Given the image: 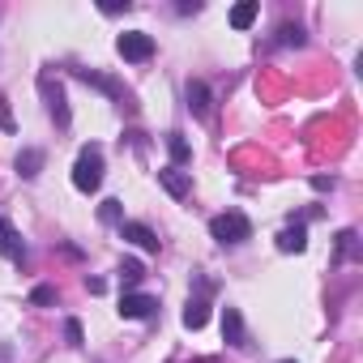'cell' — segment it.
<instances>
[{"instance_id": "20", "label": "cell", "mask_w": 363, "mask_h": 363, "mask_svg": "<svg viewBox=\"0 0 363 363\" xmlns=\"http://www.w3.org/2000/svg\"><path fill=\"white\" fill-rule=\"evenodd\" d=\"M354 252H359V235H354V231H342V235H337V261H342V257H354Z\"/></svg>"}, {"instance_id": "15", "label": "cell", "mask_w": 363, "mask_h": 363, "mask_svg": "<svg viewBox=\"0 0 363 363\" xmlns=\"http://www.w3.org/2000/svg\"><path fill=\"white\" fill-rule=\"evenodd\" d=\"M167 150H171V162H175V167L193 158V150H189V141H184V137H179V133H167Z\"/></svg>"}, {"instance_id": "18", "label": "cell", "mask_w": 363, "mask_h": 363, "mask_svg": "<svg viewBox=\"0 0 363 363\" xmlns=\"http://www.w3.org/2000/svg\"><path fill=\"white\" fill-rule=\"evenodd\" d=\"M77 77L90 82V86H99V90H107L111 99H120V86H116V82H107V77H99V73H90V69H77Z\"/></svg>"}, {"instance_id": "5", "label": "cell", "mask_w": 363, "mask_h": 363, "mask_svg": "<svg viewBox=\"0 0 363 363\" xmlns=\"http://www.w3.org/2000/svg\"><path fill=\"white\" fill-rule=\"evenodd\" d=\"M158 184L179 201V197H189V193H193V175H189V171H179V167H162V171H158Z\"/></svg>"}, {"instance_id": "16", "label": "cell", "mask_w": 363, "mask_h": 363, "mask_svg": "<svg viewBox=\"0 0 363 363\" xmlns=\"http://www.w3.org/2000/svg\"><path fill=\"white\" fill-rule=\"evenodd\" d=\"M308 43V35H303V26H278V48H303Z\"/></svg>"}, {"instance_id": "3", "label": "cell", "mask_w": 363, "mask_h": 363, "mask_svg": "<svg viewBox=\"0 0 363 363\" xmlns=\"http://www.w3.org/2000/svg\"><path fill=\"white\" fill-rule=\"evenodd\" d=\"M116 52H120L124 60L141 65V60H150V56H154V39H150L145 30H128V35H120V39H116Z\"/></svg>"}, {"instance_id": "7", "label": "cell", "mask_w": 363, "mask_h": 363, "mask_svg": "<svg viewBox=\"0 0 363 363\" xmlns=\"http://www.w3.org/2000/svg\"><path fill=\"white\" fill-rule=\"evenodd\" d=\"M0 257H9V261H26V244H22V235L13 231V223L9 218H0Z\"/></svg>"}, {"instance_id": "4", "label": "cell", "mask_w": 363, "mask_h": 363, "mask_svg": "<svg viewBox=\"0 0 363 363\" xmlns=\"http://www.w3.org/2000/svg\"><path fill=\"white\" fill-rule=\"evenodd\" d=\"M39 90H43V99H48V111H52V120L60 124V128H69V103H65V90L43 73L39 77Z\"/></svg>"}, {"instance_id": "13", "label": "cell", "mask_w": 363, "mask_h": 363, "mask_svg": "<svg viewBox=\"0 0 363 363\" xmlns=\"http://www.w3.org/2000/svg\"><path fill=\"white\" fill-rule=\"evenodd\" d=\"M210 320V303L206 299H189L184 303V329H206Z\"/></svg>"}, {"instance_id": "2", "label": "cell", "mask_w": 363, "mask_h": 363, "mask_svg": "<svg viewBox=\"0 0 363 363\" xmlns=\"http://www.w3.org/2000/svg\"><path fill=\"white\" fill-rule=\"evenodd\" d=\"M210 235L218 240V244H227V248H235V244H244V240H252V223L240 214V210H227V214H218V218H210Z\"/></svg>"}, {"instance_id": "21", "label": "cell", "mask_w": 363, "mask_h": 363, "mask_svg": "<svg viewBox=\"0 0 363 363\" xmlns=\"http://www.w3.org/2000/svg\"><path fill=\"white\" fill-rule=\"evenodd\" d=\"M30 303H39V308L43 303H56V286H35L30 291Z\"/></svg>"}, {"instance_id": "17", "label": "cell", "mask_w": 363, "mask_h": 363, "mask_svg": "<svg viewBox=\"0 0 363 363\" xmlns=\"http://www.w3.org/2000/svg\"><path fill=\"white\" fill-rule=\"evenodd\" d=\"M141 278H145V265L141 261H120V282L124 286H137Z\"/></svg>"}, {"instance_id": "24", "label": "cell", "mask_w": 363, "mask_h": 363, "mask_svg": "<svg viewBox=\"0 0 363 363\" xmlns=\"http://www.w3.org/2000/svg\"><path fill=\"white\" fill-rule=\"evenodd\" d=\"M312 189H320V193H329V189H333V179H329V175H316V179H312Z\"/></svg>"}, {"instance_id": "10", "label": "cell", "mask_w": 363, "mask_h": 363, "mask_svg": "<svg viewBox=\"0 0 363 363\" xmlns=\"http://www.w3.org/2000/svg\"><path fill=\"white\" fill-rule=\"evenodd\" d=\"M39 171H43V150L26 145V150L18 154V175H22V179H35Z\"/></svg>"}, {"instance_id": "6", "label": "cell", "mask_w": 363, "mask_h": 363, "mask_svg": "<svg viewBox=\"0 0 363 363\" xmlns=\"http://www.w3.org/2000/svg\"><path fill=\"white\" fill-rule=\"evenodd\" d=\"M154 308H158L154 295H137V291H133V295L120 299V316H124V320H145V316H154Z\"/></svg>"}, {"instance_id": "26", "label": "cell", "mask_w": 363, "mask_h": 363, "mask_svg": "<svg viewBox=\"0 0 363 363\" xmlns=\"http://www.w3.org/2000/svg\"><path fill=\"white\" fill-rule=\"evenodd\" d=\"M282 363H295V359H282Z\"/></svg>"}, {"instance_id": "14", "label": "cell", "mask_w": 363, "mask_h": 363, "mask_svg": "<svg viewBox=\"0 0 363 363\" xmlns=\"http://www.w3.org/2000/svg\"><path fill=\"white\" fill-rule=\"evenodd\" d=\"M252 22H257V0H244V5L231 9V26H235V30H248Z\"/></svg>"}, {"instance_id": "25", "label": "cell", "mask_w": 363, "mask_h": 363, "mask_svg": "<svg viewBox=\"0 0 363 363\" xmlns=\"http://www.w3.org/2000/svg\"><path fill=\"white\" fill-rule=\"evenodd\" d=\"M86 286H90V295H103L107 286H103V278H86Z\"/></svg>"}, {"instance_id": "22", "label": "cell", "mask_w": 363, "mask_h": 363, "mask_svg": "<svg viewBox=\"0 0 363 363\" xmlns=\"http://www.w3.org/2000/svg\"><path fill=\"white\" fill-rule=\"evenodd\" d=\"M65 337H69V346H82V325L77 320H65Z\"/></svg>"}, {"instance_id": "23", "label": "cell", "mask_w": 363, "mask_h": 363, "mask_svg": "<svg viewBox=\"0 0 363 363\" xmlns=\"http://www.w3.org/2000/svg\"><path fill=\"white\" fill-rule=\"evenodd\" d=\"M0 124L13 128V116H9V103H5V99H0Z\"/></svg>"}, {"instance_id": "1", "label": "cell", "mask_w": 363, "mask_h": 363, "mask_svg": "<svg viewBox=\"0 0 363 363\" xmlns=\"http://www.w3.org/2000/svg\"><path fill=\"white\" fill-rule=\"evenodd\" d=\"M99 184H103V150L86 145L73 162V189L77 193H99Z\"/></svg>"}, {"instance_id": "19", "label": "cell", "mask_w": 363, "mask_h": 363, "mask_svg": "<svg viewBox=\"0 0 363 363\" xmlns=\"http://www.w3.org/2000/svg\"><path fill=\"white\" fill-rule=\"evenodd\" d=\"M99 218H103V223H120V227H124V206H120V201H103V206H99Z\"/></svg>"}, {"instance_id": "11", "label": "cell", "mask_w": 363, "mask_h": 363, "mask_svg": "<svg viewBox=\"0 0 363 363\" xmlns=\"http://www.w3.org/2000/svg\"><path fill=\"white\" fill-rule=\"evenodd\" d=\"M308 248V231L295 223V227H286V231H278V252H303Z\"/></svg>"}, {"instance_id": "9", "label": "cell", "mask_w": 363, "mask_h": 363, "mask_svg": "<svg viewBox=\"0 0 363 363\" xmlns=\"http://www.w3.org/2000/svg\"><path fill=\"white\" fill-rule=\"evenodd\" d=\"M223 342L227 346H244V316H240V308H223Z\"/></svg>"}, {"instance_id": "12", "label": "cell", "mask_w": 363, "mask_h": 363, "mask_svg": "<svg viewBox=\"0 0 363 363\" xmlns=\"http://www.w3.org/2000/svg\"><path fill=\"white\" fill-rule=\"evenodd\" d=\"M189 111L193 116H210V86L206 82H189Z\"/></svg>"}, {"instance_id": "8", "label": "cell", "mask_w": 363, "mask_h": 363, "mask_svg": "<svg viewBox=\"0 0 363 363\" xmlns=\"http://www.w3.org/2000/svg\"><path fill=\"white\" fill-rule=\"evenodd\" d=\"M120 235L128 240V244H137V248H145V252H158V235L145 227V223H124L120 227Z\"/></svg>"}]
</instances>
